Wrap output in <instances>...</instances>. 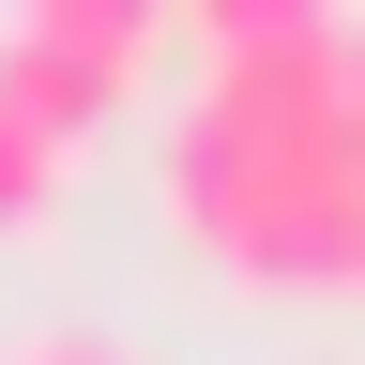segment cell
Here are the masks:
<instances>
[{
  "label": "cell",
  "mask_w": 365,
  "mask_h": 365,
  "mask_svg": "<svg viewBox=\"0 0 365 365\" xmlns=\"http://www.w3.org/2000/svg\"><path fill=\"white\" fill-rule=\"evenodd\" d=\"M168 228L259 289H365V16L228 0L182 31Z\"/></svg>",
  "instance_id": "cell-1"
},
{
  "label": "cell",
  "mask_w": 365,
  "mask_h": 365,
  "mask_svg": "<svg viewBox=\"0 0 365 365\" xmlns=\"http://www.w3.org/2000/svg\"><path fill=\"white\" fill-rule=\"evenodd\" d=\"M168 16L153 0H31V16H0V76L31 91V107H61L76 137H107L137 91L168 76Z\"/></svg>",
  "instance_id": "cell-2"
},
{
  "label": "cell",
  "mask_w": 365,
  "mask_h": 365,
  "mask_svg": "<svg viewBox=\"0 0 365 365\" xmlns=\"http://www.w3.org/2000/svg\"><path fill=\"white\" fill-rule=\"evenodd\" d=\"M76 153H91V137H76L61 107H31L16 76H0V244H16V228H46V213L76 198Z\"/></svg>",
  "instance_id": "cell-3"
},
{
  "label": "cell",
  "mask_w": 365,
  "mask_h": 365,
  "mask_svg": "<svg viewBox=\"0 0 365 365\" xmlns=\"http://www.w3.org/2000/svg\"><path fill=\"white\" fill-rule=\"evenodd\" d=\"M0 365H153V350L107 335V319H46V335H0Z\"/></svg>",
  "instance_id": "cell-4"
}]
</instances>
